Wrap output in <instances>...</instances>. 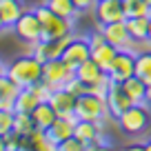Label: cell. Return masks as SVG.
I'll use <instances>...</instances> for the list:
<instances>
[{
    "mask_svg": "<svg viewBox=\"0 0 151 151\" xmlns=\"http://www.w3.org/2000/svg\"><path fill=\"white\" fill-rule=\"evenodd\" d=\"M7 76L22 89V87H29L33 82H38L42 78V60L36 58L33 53L29 56H20L16 58L11 65H7Z\"/></svg>",
    "mask_w": 151,
    "mask_h": 151,
    "instance_id": "cell-1",
    "label": "cell"
},
{
    "mask_svg": "<svg viewBox=\"0 0 151 151\" xmlns=\"http://www.w3.org/2000/svg\"><path fill=\"white\" fill-rule=\"evenodd\" d=\"M151 122V109L149 102H142V104H131L129 109H124L122 113L118 116V124L124 133L129 136H138V133L147 131Z\"/></svg>",
    "mask_w": 151,
    "mask_h": 151,
    "instance_id": "cell-2",
    "label": "cell"
},
{
    "mask_svg": "<svg viewBox=\"0 0 151 151\" xmlns=\"http://www.w3.org/2000/svg\"><path fill=\"white\" fill-rule=\"evenodd\" d=\"M76 118L78 120H91V122H102L104 118H107V98H100V96L96 93H89V91H85L82 96H78L76 98Z\"/></svg>",
    "mask_w": 151,
    "mask_h": 151,
    "instance_id": "cell-3",
    "label": "cell"
},
{
    "mask_svg": "<svg viewBox=\"0 0 151 151\" xmlns=\"http://www.w3.org/2000/svg\"><path fill=\"white\" fill-rule=\"evenodd\" d=\"M36 14H38L40 24H42V38L40 40H53V38L67 36V33L73 31V20H67L62 16L53 14L49 7H45V5L36 7Z\"/></svg>",
    "mask_w": 151,
    "mask_h": 151,
    "instance_id": "cell-4",
    "label": "cell"
},
{
    "mask_svg": "<svg viewBox=\"0 0 151 151\" xmlns=\"http://www.w3.org/2000/svg\"><path fill=\"white\" fill-rule=\"evenodd\" d=\"M73 76H76V69H71L62 58H53V60L42 62V80L51 89H62Z\"/></svg>",
    "mask_w": 151,
    "mask_h": 151,
    "instance_id": "cell-5",
    "label": "cell"
},
{
    "mask_svg": "<svg viewBox=\"0 0 151 151\" xmlns=\"http://www.w3.org/2000/svg\"><path fill=\"white\" fill-rule=\"evenodd\" d=\"M107 73L111 78V82H124L127 78L136 76V53L131 49H118V53L111 60Z\"/></svg>",
    "mask_w": 151,
    "mask_h": 151,
    "instance_id": "cell-6",
    "label": "cell"
},
{
    "mask_svg": "<svg viewBox=\"0 0 151 151\" xmlns=\"http://www.w3.org/2000/svg\"><path fill=\"white\" fill-rule=\"evenodd\" d=\"M14 31L18 33L20 40H24V42H29V45L40 42V38H42V24H40V20H38L36 9L33 11H24V14L18 18V22L14 24Z\"/></svg>",
    "mask_w": 151,
    "mask_h": 151,
    "instance_id": "cell-7",
    "label": "cell"
},
{
    "mask_svg": "<svg viewBox=\"0 0 151 151\" xmlns=\"http://www.w3.org/2000/svg\"><path fill=\"white\" fill-rule=\"evenodd\" d=\"M73 40V31L67 33V36L53 38V40H40V42L33 45V56L40 58V60H53V58H60L62 51L67 49V45Z\"/></svg>",
    "mask_w": 151,
    "mask_h": 151,
    "instance_id": "cell-8",
    "label": "cell"
},
{
    "mask_svg": "<svg viewBox=\"0 0 151 151\" xmlns=\"http://www.w3.org/2000/svg\"><path fill=\"white\" fill-rule=\"evenodd\" d=\"M100 29H102L104 38H107V42L113 45L116 49H131V45L136 42L131 36H129V29L127 24H124V20H118V22H109V24H98Z\"/></svg>",
    "mask_w": 151,
    "mask_h": 151,
    "instance_id": "cell-9",
    "label": "cell"
},
{
    "mask_svg": "<svg viewBox=\"0 0 151 151\" xmlns=\"http://www.w3.org/2000/svg\"><path fill=\"white\" fill-rule=\"evenodd\" d=\"M60 58L71 67V69H76L78 65H82L85 60H89V58H91L89 40H87V38H76V36H73V40L67 45V49L62 51Z\"/></svg>",
    "mask_w": 151,
    "mask_h": 151,
    "instance_id": "cell-10",
    "label": "cell"
},
{
    "mask_svg": "<svg viewBox=\"0 0 151 151\" xmlns=\"http://www.w3.org/2000/svg\"><path fill=\"white\" fill-rule=\"evenodd\" d=\"M93 14H96V20H98V24H109V22H118V20H124L122 0H96Z\"/></svg>",
    "mask_w": 151,
    "mask_h": 151,
    "instance_id": "cell-11",
    "label": "cell"
},
{
    "mask_svg": "<svg viewBox=\"0 0 151 151\" xmlns=\"http://www.w3.org/2000/svg\"><path fill=\"white\" fill-rule=\"evenodd\" d=\"M131 100H129V96L124 93L122 85L120 82H111L109 85V91H107V109H109V116H113V118H118L120 113L124 111V109L131 107Z\"/></svg>",
    "mask_w": 151,
    "mask_h": 151,
    "instance_id": "cell-12",
    "label": "cell"
},
{
    "mask_svg": "<svg viewBox=\"0 0 151 151\" xmlns=\"http://www.w3.org/2000/svg\"><path fill=\"white\" fill-rule=\"evenodd\" d=\"M49 104L56 109L58 116H65V118L78 120V118H76V113H73V109H76V96L71 93V91H67L65 87H62V89H53V91H51Z\"/></svg>",
    "mask_w": 151,
    "mask_h": 151,
    "instance_id": "cell-13",
    "label": "cell"
},
{
    "mask_svg": "<svg viewBox=\"0 0 151 151\" xmlns=\"http://www.w3.org/2000/svg\"><path fill=\"white\" fill-rule=\"evenodd\" d=\"M76 122H78V120H73V118L58 116V118L53 120L51 127L45 129V131H47V136H49V140L56 145V149H58V145H60L62 140H67L69 136H73V127H76Z\"/></svg>",
    "mask_w": 151,
    "mask_h": 151,
    "instance_id": "cell-14",
    "label": "cell"
},
{
    "mask_svg": "<svg viewBox=\"0 0 151 151\" xmlns=\"http://www.w3.org/2000/svg\"><path fill=\"white\" fill-rule=\"evenodd\" d=\"M107 76H109L107 71H104L98 62H93L91 58H89V60H85L82 65L76 67V78H78L80 82H85L87 87H89V85H96V82H100V80H104Z\"/></svg>",
    "mask_w": 151,
    "mask_h": 151,
    "instance_id": "cell-15",
    "label": "cell"
},
{
    "mask_svg": "<svg viewBox=\"0 0 151 151\" xmlns=\"http://www.w3.org/2000/svg\"><path fill=\"white\" fill-rule=\"evenodd\" d=\"M24 2L22 0H0V20L5 22L7 29H14L18 18L24 14Z\"/></svg>",
    "mask_w": 151,
    "mask_h": 151,
    "instance_id": "cell-16",
    "label": "cell"
},
{
    "mask_svg": "<svg viewBox=\"0 0 151 151\" xmlns=\"http://www.w3.org/2000/svg\"><path fill=\"white\" fill-rule=\"evenodd\" d=\"M102 133V122H91V120H78L73 127V136H78L87 145V149H91L93 140Z\"/></svg>",
    "mask_w": 151,
    "mask_h": 151,
    "instance_id": "cell-17",
    "label": "cell"
},
{
    "mask_svg": "<svg viewBox=\"0 0 151 151\" xmlns=\"http://www.w3.org/2000/svg\"><path fill=\"white\" fill-rule=\"evenodd\" d=\"M18 93H20V87L5 73L2 78H0V109H9V111H14Z\"/></svg>",
    "mask_w": 151,
    "mask_h": 151,
    "instance_id": "cell-18",
    "label": "cell"
},
{
    "mask_svg": "<svg viewBox=\"0 0 151 151\" xmlns=\"http://www.w3.org/2000/svg\"><path fill=\"white\" fill-rule=\"evenodd\" d=\"M31 118H33L36 129H49L53 124V120L58 118V113H56V109L49 104V100H45V102L36 104V109L31 111Z\"/></svg>",
    "mask_w": 151,
    "mask_h": 151,
    "instance_id": "cell-19",
    "label": "cell"
},
{
    "mask_svg": "<svg viewBox=\"0 0 151 151\" xmlns=\"http://www.w3.org/2000/svg\"><path fill=\"white\" fill-rule=\"evenodd\" d=\"M124 89V93L129 96V100H131L133 104H142L147 102V85L138 78V76H131V78H127L124 82H120Z\"/></svg>",
    "mask_w": 151,
    "mask_h": 151,
    "instance_id": "cell-20",
    "label": "cell"
},
{
    "mask_svg": "<svg viewBox=\"0 0 151 151\" xmlns=\"http://www.w3.org/2000/svg\"><path fill=\"white\" fill-rule=\"evenodd\" d=\"M124 24H127V29H129V36H131L136 42L147 40V31H149V16H133V18H124Z\"/></svg>",
    "mask_w": 151,
    "mask_h": 151,
    "instance_id": "cell-21",
    "label": "cell"
},
{
    "mask_svg": "<svg viewBox=\"0 0 151 151\" xmlns=\"http://www.w3.org/2000/svg\"><path fill=\"white\" fill-rule=\"evenodd\" d=\"M116 53H118V49L113 47V45L104 42V45H100V47L91 49V60L98 62V65L102 67L104 71H107V69H109V65H111V60L116 58Z\"/></svg>",
    "mask_w": 151,
    "mask_h": 151,
    "instance_id": "cell-22",
    "label": "cell"
},
{
    "mask_svg": "<svg viewBox=\"0 0 151 151\" xmlns=\"http://www.w3.org/2000/svg\"><path fill=\"white\" fill-rule=\"evenodd\" d=\"M27 138H29V149H36V151H53L56 149V145L49 140L45 129H33Z\"/></svg>",
    "mask_w": 151,
    "mask_h": 151,
    "instance_id": "cell-23",
    "label": "cell"
},
{
    "mask_svg": "<svg viewBox=\"0 0 151 151\" xmlns=\"http://www.w3.org/2000/svg\"><path fill=\"white\" fill-rule=\"evenodd\" d=\"M136 76L147 87H151V51L136 53Z\"/></svg>",
    "mask_w": 151,
    "mask_h": 151,
    "instance_id": "cell-24",
    "label": "cell"
},
{
    "mask_svg": "<svg viewBox=\"0 0 151 151\" xmlns=\"http://www.w3.org/2000/svg\"><path fill=\"white\" fill-rule=\"evenodd\" d=\"M40 102V100L33 96V91L29 89V87H22L18 93V98H16V107L14 111H22V113H31L33 109H36V104Z\"/></svg>",
    "mask_w": 151,
    "mask_h": 151,
    "instance_id": "cell-25",
    "label": "cell"
},
{
    "mask_svg": "<svg viewBox=\"0 0 151 151\" xmlns=\"http://www.w3.org/2000/svg\"><path fill=\"white\" fill-rule=\"evenodd\" d=\"M45 7H49L53 14L62 16V18H67V20H73L76 14H78V9L73 7L71 0H45Z\"/></svg>",
    "mask_w": 151,
    "mask_h": 151,
    "instance_id": "cell-26",
    "label": "cell"
},
{
    "mask_svg": "<svg viewBox=\"0 0 151 151\" xmlns=\"http://www.w3.org/2000/svg\"><path fill=\"white\" fill-rule=\"evenodd\" d=\"M36 129L31 113H22V111H14V133L18 136H29Z\"/></svg>",
    "mask_w": 151,
    "mask_h": 151,
    "instance_id": "cell-27",
    "label": "cell"
},
{
    "mask_svg": "<svg viewBox=\"0 0 151 151\" xmlns=\"http://www.w3.org/2000/svg\"><path fill=\"white\" fill-rule=\"evenodd\" d=\"M149 2L147 0H122V11L124 18H133V16H149Z\"/></svg>",
    "mask_w": 151,
    "mask_h": 151,
    "instance_id": "cell-28",
    "label": "cell"
},
{
    "mask_svg": "<svg viewBox=\"0 0 151 151\" xmlns=\"http://www.w3.org/2000/svg\"><path fill=\"white\" fill-rule=\"evenodd\" d=\"M29 89L33 91V96H36V98L40 100V102H45V100H49V98H51V91H53L51 87H49L47 82L42 80V78H40V80H38V82H33V85H29Z\"/></svg>",
    "mask_w": 151,
    "mask_h": 151,
    "instance_id": "cell-29",
    "label": "cell"
},
{
    "mask_svg": "<svg viewBox=\"0 0 151 151\" xmlns=\"http://www.w3.org/2000/svg\"><path fill=\"white\" fill-rule=\"evenodd\" d=\"M14 131V111L0 109V136H9Z\"/></svg>",
    "mask_w": 151,
    "mask_h": 151,
    "instance_id": "cell-30",
    "label": "cell"
},
{
    "mask_svg": "<svg viewBox=\"0 0 151 151\" xmlns=\"http://www.w3.org/2000/svg\"><path fill=\"white\" fill-rule=\"evenodd\" d=\"M85 149H87V145L78 136H69L67 140H62L58 145V151H85Z\"/></svg>",
    "mask_w": 151,
    "mask_h": 151,
    "instance_id": "cell-31",
    "label": "cell"
},
{
    "mask_svg": "<svg viewBox=\"0 0 151 151\" xmlns=\"http://www.w3.org/2000/svg\"><path fill=\"white\" fill-rule=\"evenodd\" d=\"M65 89H67V91H71V93L78 98V96H82V93L87 91V85H85V82H80V80H78V78L73 76V78H71V80L65 85Z\"/></svg>",
    "mask_w": 151,
    "mask_h": 151,
    "instance_id": "cell-32",
    "label": "cell"
},
{
    "mask_svg": "<svg viewBox=\"0 0 151 151\" xmlns=\"http://www.w3.org/2000/svg\"><path fill=\"white\" fill-rule=\"evenodd\" d=\"M87 40H89V47L91 49H96V47H100V45H104L107 42V38H104V33H102V29H93V31L87 36Z\"/></svg>",
    "mask_w": 151,
    "mask_h": 151,
    "instance_id": "cell-33",
    "label": "cell"
},
{
    "mask_svg": "<svg viewBox=\"0 0 151 151\" xmlns=\"http://www.w3.org/2000/svg\"><path fill=\"white\" fill-rule=\"evenodd\" d=\"M73 2V7L78 11H87V9H93V5H96V0H71Z\"/></svg>",
    "mask_w": 151,
    "mask_h": 151,
    "instance_id": "cell-34",
    "label": "cell"
},
{
    "mask_svg": "<svg viewBox=\"0 0 151 151\" xmlns=\"http://www.w3.org/2000/svg\"><path fill=\"white\" fill-rule=\"evenodd\" d=\"M131 149H145V151H151V140H147V142H140V145H133Z\"/></svg>",
    "mask_w": 151,
    "mask_h": 151,
    "instance_id": "cell-35",
    "label": "cell"
},
{
    "mask_svg": "<svg viewBox=\"0 0 151 151\" xmlns=\"http://www.w3.org/2000/svg\"><path fill=\"white\" fill-rule=\"evenodd\" d=\"M7 149V136H0V151Z\"/></svg>",
    "mask_w": 151,
    "mask_h": 151,
    "instance_id": "cell-36",
    "label": "cell"
},
{
    "mask_svg": "<svg viewBox=\"0 0 151 151\" xmlns=\"http://www.w3.org/2000/svg\"><path fill=\"white\" fill-rule=\"evenodd\" d=\"M7 73V65H5V62H2V60H0V78H2V76H5Z\"/></svg>",
    "mask_w": 151,
    "mask_h": 151,
    "instance_id": "cell-37",
    "label": "cell"
},
{
    "mask_svg": "<svg viewBox=\"0 0 151 151\" xmlns=\"http://www.w3.org/2000/svg\"><path fill=\"white\" fill-rule=\"evenodd\" d=\"M147 40L151 42V18H149V31H147Z\"/></svg>",
    "mask_w": 151,
    "mask_h": 151,
    "instance_id": "cell-38",
    "label": "cell"
},
{
    "mask_svg": "<svg viewBox=\"0 0 151 151\" xmlns=\"http://www.w3.org/2000/svg\"><path fill=\"white\" fill-rule=\"evenodd\" d=\"M5 29H7V27H5V22H2V20H0V31H5Z\"/></svg>",
    "mask_w": 151,
    "mask_h": 151,
    "instance_id": "cell-39",
    "label": "cell"
},
{
    "mask_svg": "<svg viewBox=\"0 0 151 151\" xmlns=\"http://www.w3.org/2000/svg\"><path fill=\"white\" fill-rule=\"evenodd\" d=\"M149 18H151V7H149Z\"/></svg>",
    "mask_w": 151,
    "mask_h": 151,
    "instance_id": "cell-40",
    "label": "cell"
},
{
    "mask_svg": "<svg viewBox=\"0 0 151 151\" xmlns=\"http://www.w3.org/2000/svg\"><path fill=\"white\" fill-rule=\"evenodd\" d=\"M147 2H149V5H151V0H147Z\"/></svg>",
    "mask_w": 151,
    "mask_h": 151,
    "instance_id": "cell-41",
    "label": "cell"
}]
</instances>
